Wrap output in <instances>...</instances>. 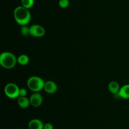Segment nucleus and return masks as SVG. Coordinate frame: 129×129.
Masks as SVG:
<instances>
[{"instance_id":"nucleus-1","label":"nucleus","mask_w":129,"mask_h":129,"mask_svg":"<svg viewBox=\"0 0 129 129\" xmlns=\"http://www.w3.org/2000/svg\"><path fill=\"white\" fill-rule=\"evenodd\" d=\"M15 20L18 25H26L31 20V15L28 9L22 6L16 7L13 11Z\"/></svg>"},{"instance_id":"nucleus-2","label":"nucleus","mask_w":129,"mask_h":129,"mask_svg":"<svg viewBox=\"0 0 129 129\" xmlns=\"http://www.w3.org/2000/svg\"><path fill=\"white\" fill-rule=\"evenodd\" d=\"M17 63V58L11 52L5 51L0 54V64L5 69H12Z\"/></svg>"},{"instance_id":"nucleus-3","label":"nucleus","mask_w":129,"mask_h":129,"mask_svg":"<svg viewBox=\"0 0 129 129\" xmlns=\"http://www.w3.org/2000/svg\"><path fill=\"white\" fill-rule=\"evenodd\" d=\"M28 88L34 92H39L44 89L45 82L44 80L38 76H31L27 80Z\"/></svg>"},{"instance_id":"nucleus-4","label":"nucleus","mask_w":129,"mask_h":129,"mask_svg":"<svg viewBox=\"0 0 129 129\" xmlns=\"http://www.w3.org/2000/svg\"><path fill=\"white\" fill-rule=\"evenodd\" d=\"M5 95L10 99L18 98L19 97L20 88L15 83H8L5 85L4 89Z\"/></svg>"},{"instance_id":"nucleus-5","label":"nucleus","mask_w":129,"mask_h":129,"mask_svg":"<svg viewBox=\"0 0 129 129\" xmlns=\"http://www.w3.org/2000/svg\"><path fill=\"white\" fill-rule=\"evenodd\" d=\"M30 34L35 37H41L45 34V29L41 25L35 24L30 26Z\"/></svg>"},{"instance_id":"nucleus-6","label":"nucleus","mask_w":129,"mask_h":129,"mask_svg":"<svg viewBox=\"0 0 129 129\" xmlns=\"http://www.w3.org/2000/svg\"><path fill=\"white\" fill-rule=\"evenodd\" d=\"M30 105L34 108L39 107L43 102V97L39 92H34L30 96Z\"/></svg>"},{"instance_id":"nucleus-7","label":"nucleus","mask_w":129,"mask_h":129,"mask_svg":"<svg viewBox=\"0 0 129 129\" xmlns=\"http://www.w3.org/2000/svg\"><path fill=\"white\" fill-rule=\"evenodd\" d=\"M44 89L47 93L50 94H54L55 92H56L57 90V85L54 81L48 80L45 82Z\"/></svg>"},{"instance_id":"nucleus-8","label":"nucleus","mask_w":129,"mask_h":129,"mask_svg":"<svg viewBox=\"0 0 129 129\" xmlns=\"http://www.w3.org/2000/svg\"><path fill=\"white\" fill-rule=\"evenodd\" d=\"M28 126L29 129H44V124L42 120L34 118L29 121Z\"/></svg>"},{"instance_id":"nucleus-9","label":"nucleus","mask_w":129,"mask_h":129,"mask_svg":"<svg viewBox=\"0 0 129 129\" xmlns=\"http://www.w3.org/2000/svg\"><path fill=\"white\" fill-rule=\"evenodd\" d=\"M117 95L124 99H129V84H125L122 86Z\"/></svg>"},{"instance_id":"nucleus-10","label":"nucleus","mask_w":129,"mask_h":129,"mask_svg":"<svg viewBox=\"0 0 129 129\" xmlns=\"http://www.w3.org/2000/svg\"><path fill=\"white\" fill-rule=\"evenodd\" d=\"M108 87L110 92L113 94H118L120 89L119 83L116 81H112L110 82Z\"/></svg>"},{"instance_id":"nucleus-11","label":"nucleus","mask_w":129,"mask_h":129,"mask_svg":"<svg viewBox=\"0 0 129 129\" xmlns=\"http://www.w3.org/2000/svg\"><path fill=\"white\" fill-rule=\"evenodd\" d=\"M17 102L18 106L21 108H27L30 106V99L26 97H18Z\"/></svg>"},{"instance_id":"nucleus-12","label":"nucleus","mask_w":129,"mask_h":129,"mask_svg":"<svg viewBox=\"0 0 129 129\" xmlns=\"http://www.w3.org/2000/svg\"><path fill=\"white\" fill-rule=\"evenodd\" d=\"M29 61H30V59H29V57L26 54H22L17 58L18 63H19V64L22 66H25L28 64Z\"/></svg>"},{"instance_id":"nucleus-13","label":"nucleus","mask_w":129,"mask_h":129,"mask_svg":"<svg viewBox=\"0 0 129 129\" xmlns=\"http://www.w3.org/2000/svg\"><path fill=\"white\" fill-rule=\"evenodd\" d=\"M35 3L34 0H21V6L27 9H30L33 7Z\"/></svg>"},{"instance_id":"nucleus-14","label":"nucleus","mask_w":129,"mask_h":129,"mask_svg":"<svg viewBox=\"0 0 129 129\" xmlns=\"http://www.w3.org/2000/svg\"><path fill=\"white\" fill-rule=\"evenodd\" d=\"M20 32L21 35L24 37H27L30 35V27L27 25H23L21 26V29H20Z\"/></svg>"},{"instance_id":"nucleus-15","label":"nucleus","mask_w":129,"mask_h":129,"mask_svg":"<svg viewBox=\"0 0 129 129\" xmlns=\"http://www.w3.org/2000/svg\"><path fill=\"white\" fill-rule=\"evenodd\" d=\"M70 0H59V6L61 8H66L69 5Z\"/></svg>"},{"instance_id":"nucleus-16","label":"nucleus","mask_w":129,"mask_h":129,"mask_svg":"<svg viewBox=\"0 0 129 129\" xmlns=\"http://www.w3.org/2000/svg\"><path fill=\"white\" fill-rule=\"evenodd\" d=\"M27 94V91L25 88L20 89V92H19V97H26Z\"/></svg>"},{"instance_id":"nucleus-17","label":"nucleus","mask_w":129,"mask_h":129,"mask_svg":"<svg viewBox=\"0 0 129 129\" xmlns=\"http://www.w3.org/2000/svg\"><path fill=\"white\" fill-rule=\"evenodd\" d=\"M44 129H54V126L50 123H47L44 124Z\"/></svg>"}]
</instances>
